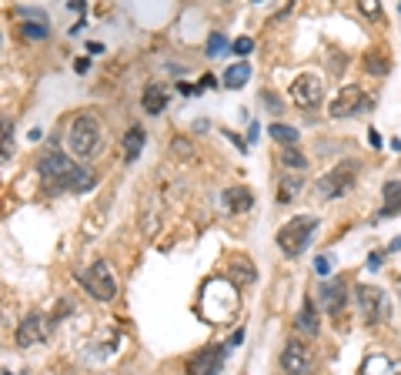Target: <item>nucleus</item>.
<instances>
[{
	"label": "nucleus",
	"mask_w": 401,
	"mask_h": 375,
	"mask_svg": "<svg viewBox=\"0 0 401 375\" xmlns=\"http://www.w3.org/2000/svg\"><path fill=\"white\" fill-rule=\"evenodd\" d=\"M67 148L71 155L80 157V161H90L104 151V124H100L97 114H77L67 128Z\"/></svg>",
	"instance_id": "f257e3e1"
},
{
	"label": "nucleus",
	"mask_w": 401,
	"mask_h": 375,
	"mask_svg": "<svg viewBox=\"0 0 401 375\" xmlns=\"http://www.w3.org/2000/svg\"><path fill=\"white\" fill-rule=\"evenodd\" d=\"M318 225H321V221L314 218V215H294V218L285 221V225L277 228V234H275L277 248H281V255H285V258H298L301 251L311 245L314 232H318Z\"/></svg>",
	"instance_id": "f03ea898"
},
{
	"label": "nucleus",
	"mask_w": 401,
	"mask_h": 375,
	"mask_svg": "<svg viewBox=\"0 0 401 375\" xmlns=\"http://www.w3.org/2000/svg\"><path fill=\"white\" fill-rule=\"evenodd\" d=\"M74 171H77V165L67 157V151H61V148H47V151H40L37 174H40V181H44V188H47L50 194L67 191V184H71V174H74Z\"/></svg>",
	"instance_id": "7ed1b4c3"
},
{
	"label": "nucleus",
	"mask_w": 401,
	"mask_h": 375,
	"mask_svg": "<svg viewBox=\"0 0 401 375\" xmlns=\"http://www.w3.org/2000/svg\"><path fill=\"white\" fill-rule=\"evenodd\" d=\"M354 184H358V161H341L314 181V191L325 201H338V198H348L354 191Z\"/></svg>",
	"instance_id": "20e7f679"
},
{
	"label": "nucleus",
	"mask_w": 401,
	"mask_h": 375,
	"mask_svg": "<svg viewBox=\"0 0 401 375\" xmlns=\"http://www.w3.org/2000/svg\"><path fill=\"white\" fill-rule=\"evenodd\" d=\"M354 305L361 311V322L371 325V328L385 325V319H388V295L378 285H358L354 288Z\"/></svg>",
	"instance_id": "39448f33"
},
{
	"label": "nucleus",
	"mask_w": 401,
	"mask_h": 375,
	"mask_svg": "<svg viewBox=\"0 0 401 375\" xmlns=\"http://www.w3.org/2000/svg\"><path fill=\"white\" fill-rule=\"evenodd\" d=\"M80 282H84V288H88L97 302H111V298L117 295V275H114V268L104 258L94 261L88 272H80Z\"/></svg>",
	"instance_id": "423d86ee"
},
{
	"label": "nucleus",
	"mask_w": 401,
	"mask_h": 375,
	"mask_svg": "<svg viewBox=\"0 0 401 375\" xmlns=\"http://www.w3.org/2000/svg\"><path fill=\"white\" fill-rule=\"evenodd\" d=\"M371 104H375V101L361 91V84H345V88L331 97V104H328V114H331V117H351V114H361V111H368Z\"/></svg>",
	"instance_id": "0eeeda50"
},
{
	"label": "nucleus",
	"mask_w": 401,
	"mask_h": 375,
	"mask_svg": "<svg viewBox=\"0 0 401 375\" xmlns=\"http://www.w3.org/2000/svg\"><path fill=\"white\" fill-rule=\"evenodd\" d=\"M227 352L231 345H204L184 362V375H217L227 362Z\"/></svg>",
	"instance_id": "6e6552de"
},
{
	"label": "nucleus",
	"mask_w": 401,
	"mask_h": 375,
	"mask_svg": "<svg viewBox=\"0 0 401 375\" xmlns=\"http://www.w3.org/2000/svg\"><path fill=\"white\" fill-rule=\"evenodd\" d=\"M291 101L298 104L304 114L314 111L318 104L325 101V81L318 78V74H301V78L291 84Z\"/></svg>",
	"instance_id": "1a4fd4ad"
},
{
	"label": "nucleus",
	"mask_w": 401,
	"mask_h": 375,
	"mask_svg": "<svg viewBox=\"0 0 401 375\" xmlns=\"http://www.w3.org/2000/svg\"><path fill=\"white\" fill-rule=\"evenodd\" d=\"M281 372L285 375H311V352L301 338H288L281 349Z\"/></svg>",
	"instance_id": "9d476101"
},
{
	"label": "nucleus",
	"mask_w": 401,
	"mask_h": 375,
	"mask_svg": "<svg viewBox=\"0 0 401 375\" xmlns=\"http://www.w3.org/2000/svg\"><path fill=\"white\" fill-rule=\"evenodd\" d=\"M47 332H50V319L44 311H30L24 322L17 325V345L20 349H30V345H40V342H47Z\"/></svg>",
	"instance_id": "9b49d317"
},
{
	"label": "nucleus",
	"mask_w": 401,
	"mask_h": 375,
	"mask_svg": "<svg viewBox=\"0 0 401 375\" xmlns=\"http://www.w3.org/2000/svg\"><path fill=\"white\" fill-rule=\"evenodd\" d=\"M318 302H321V309L331 315V319H338L341 311H345V305H348V285H345V278H325L321 282V288H318Z\"/></svg>",
	"instance_id": "f8f14e48"
},
{
	"label": "nucleus",
	"mask_w": 401,
	"mask_h": 375,
	"mask_svg": "<svg viewBox=\"0 0 401 375\" xmlns=\"http://www.w3.org/2000/svg\"><path fill=\"white\" fill-rule=\"evenodd\" d=\"M144 128L140 124H131V128L124 131V138H121V148H124V165H138L140 151H144Z\"/></svg>",
	"instance_id": "ddd939ff"
},
{
	"label": "nucleus",
	"mask_w": 401,
	"mask_h": 375,
	"mask_svg": "<svg viewBox=\"0 0 401 375\" xmlns=\"http://www.w3.org/2000/svg\"><path fill=\"white\" fill-rule=\"evenodd\" d=\"M294 332H298V335H308V338H314L318 332H321V325H318V309H314L311 298H304L301 311L294 315Z\"/></svg>",
	"instance_id": "4468645a"
},
{
	"label": "nucleus",
	"mask_w": 401,
	"mask_h": 375,
	"mask_svg": "<svg viewBox=\"0 0 401 375\" xmlns=\"http://www.w3.org/2000/svg\"><path fill=\"white\" fill-rule=\"evenodd\" d=\"M140 107H144L150 117L164 114V111H167V88H164V84H148L144 94H140Z\"/></svg>",
	"instance_id": "2eb2a0df"
},
{
	"label": "nucleus",
	"mask_w": 401,
	"mask_h": 375,
	"mask_svg": "<svg viewBox=\"0 0 401 375\" xmlns=\"http://www.w3.org/2000/svg\"><path fill=\"white\" fill-rule=\"evenodd\" d=\"M395 215H401V181H388L381 188V211L375 215V221L395 218Z\"/></svg>",
	"instance_id": "dca6fc26"
},
{
	"label": "nucleus",
	"mask_w": 401,
	"mask_h": 375,
	"mask_svg": "<svg viewBox=\"0 0 401 375\" xmlns=\"http://www.w3.org/2000/svg\"><path fill=\"white\" fill-rule=\"evenodd\" d=\"M225 208H227V211H234V215H244V211L254 208V191L244 188V184L227 188V191H225Z\"/></svg>",
	"instance_id": "f3484780"
},
{
	"label": "nucleus",
	"mask_w": 401,
	"mask_h": 375,
	"mask_svg": "<svg viewBox=\"0 0 401 375\" xmlns=\"http://www.w3.org/2000/svg\"><path fill=\"white\" fill-rule=\"evenodd\" d=\"M248 81H251V64L248 61H238V64H231L225 71V88L227 91H241Z\"/></svg>",
	"instance_id": "a211bd4d"
},
{
	"label": "nucleus",
	"mask_w": 401,
	"mask_h": 375,
	"mask_svg": "<svg viewBox=\"0 0 401 375\" xmlns=\"http://www.w3.org/2000/svg\"><path fill=\"white\" fill-rule=\"evenodd\" d=\"M94 184H97V174H94L88 165H77V171L71 174V184H67V191L84 194V191H94Z\"/></svg>",
	"instance_id": "6ab92c4d"
},
{
	"label": "nucleus",
	"mask_w": 401,
	"mask_h": 375,
	"mask_svg": "<svg viewBox=\"0 0 401 375\" xmlns=\"http://www.w3.org/2000/svg\"><path fill=\"white\" fill-rule=\"evenodd\" d=\"M301 188H304V178H301V174H285L281 184H277V194H275L277 205H288V201H294Z\"/></svg>",
	"instance_id": "aec40b11"
},
{
	"label": "nucleus",
	"mask_w": 401,
	"mask_h": 375,
	"mask_svg": "<svg viewBox=\"0 0 401 375\" xmlns=\"http://www.w3.org/2000/svg\"><path fill=\"white\" fill-rule=\"evenodd\" d=\"M361 64H364V71H368V74H375V78H385V74L391 71V57H388V54H381V51H368V54L361 57Z\"/></svg>",
	"instance_id": "412c9836"
},
{
	"label": "nucleus",
	"mask_w": 401,
	"mask_h": 375,
	"mask_svg": "<svg viewBox=\"0 0 401 375\" xmlns=\"http://www.w3.org/2000/svg\"><path fill=\"white\" fill-rule=\"evenodd\" d=\"M271 138L277 141V148H298V144H301L298 128H291V124H281V121H275V124H271Z\"/></svg>",
	"instance_id": "4be33fe9"
},
{
	"label": "nucleus",
	"mask_w": 401,
	"mask_h": 375,
	"mask_svg": "<svg viewBox=\"0 0 401 375\" xmlns=\"http://www.w3.org/2000/svg\"><path fill=\"white\" fill-rule=\"evenodd\" d=\"M277 161L288 171H294V174H301V171L308 168V157L301 155V148H277Z\"/></svg>",
	"instance_id": "5701e85b"
},
{
	"label": "nucleus",
	"mask_w": 401,
	"mask_h": 375,
	"mask_svg": "<svg viewBox=\"0 0 401 375\" xmlns=\"http://www.w3.org/2000/svg\"><path fill=\"white\" fill-rule=\"evenodd\" d=\"M20 30H24V37H30V40H47V34H50L44 20H30V24H24Z\"/></svg>",
	"instance_id": "b1692460"
},
{
	"label": "nucleus",
	"mask_w": 401,
	"mask_h": 375,
	"mask_svg": "<svg viewBox=\"0 0 401 375\" xmlns=\"http://www.w3.org/2000/svg\"><path fill=\"white\" fill-rule=\"evenodd\" d=\"M221 51H227V37L221 30H214L211 37H208V57H221Z\"/></svg>",
	"instance_id": "393cba45"
},
{
	"label": "nucleus",
	"mask_w": 401,
	"mask_h": 375,
	"mask_svg": "<svg viewBox=\"0 0 401 375\" xmlns=\"http://www.w3.org/2000/svg\"><path fill=\"white\" fill-rule=\"evenodd\" d=\"M13 157V124L4 117V165H11Z\"/></svg>",
	"instance_id": "a878e982"
},
{
	"label": "nucleus",
	"mask_w": 401,
	"mask_h": 375,
	"mask_svg": "<svg viewBox=\"0 0 401 375\" xmlns=\"http://www.w3.org/2000/svg\"><path fill=\"white\" fill-rule=\"evenodd\" d=\"M17 17H20V20H44V24H47V13L44 11H34V7H17Z\"/></svg>",
	"instance_id": "bb28decb"
},
{
	"label": "nucleus",
	"mask_w": 401,
	"mask_h": 375,
	"mask_svg": "<svg viewBox=\"0 0 401 375\" xmlns=\"http://www.w3.org/2000/svg\"><path fill=\"white\" fill-rule=\"evenodd\" d=\"M231 51L238 54V57H248V54L254 51V40H251V37H238L234 44H231Z\"/></svg>",
	"instance_id": "cd10ccee"
},
{
	"label": "nucleus",
	"mask_w": 401,
	"mask_h": 375,
	"mask_svg": "<svg viewBox=\"0 0 401 375\" xmlns=\"http://www.w3.org/2000/svg\"><path fill=\"white\" fill-rule=\"evenodd\" d=\"M314 272L321 275V278H328V275H331V258H328V255H318V258H314Z\"/></svg>",
	"instance_id": "c85d7f7f"
},
{
	"label": "nucleus",
	"mask_w": 401,
	"mask_h": 375,
	"mask_svg": "<svg viewBox=\"0 0 401 375\" xmlns=\"http://www.w3.org/2000/svg\"><path fill=\"white\" fill-rule=\"evenodd\" d=\"M261 101L268 104V111H271V114H281V101H277V97H275L271 91H264V94H261Z\"/></svg>",
	"instance_id": "c756f323"
},
{
	"label": "nucleus",
	"mask_w": 401,
	"mask_h": 375,
	"mask_svg": "<svg viewBox=\"0 0 401 375\" xmlns=\"http://www.w3.org/2000/svg\"><path fill=\"white\" fill-rule=\"evenodd\" d=\"M214 84H217V81H214L211 74H204V78H200V84H198V88H194V91H198V94H200V91H211Z\"/></svg>",
	"instance_id": "7c9ffc66"
},
{
	"label": "nucleus",
	"mask_w": 401,
	"mask_h": 375,
	"mask_svg": "<svg viewBox=\"0 0 401 375\" xmlns=\"http://www.w3.org/2000/svg\"><path fill=\"white\" fill-rule=\"evenodd\" d=\"M227 138H231V144H234V148H238L241 155H244V151H248V144L241 141V134H234V131H227Z\"/></svg>",
	"instance_id": "2f4dec72"
},
{
	"label": "nucleus",
	"mask_w": 401,
	"mask_h": 375,
	"mask_svg": "<svg viewBox=\"0 0 401 375\" xmlns=\"http://www.w3.org/2000/svg\"><path fill=\"white\" fill-rule=\"evenodd\" d=\"M258 134H261V128H258V121H251V124H248V141L254 144V141H258Z\"/></svg>",
	"instance_id": "473e14b6"
},
{
	"label": "nucleus",
	"mask_w": 401,
	"mask_h": 375,
	"mask_svg": "<svg viewBox=\"0 0 401 375\" xmlns=\"http://www.w3.org/2000/svg\"><path fill=\"white\" fill-rule=\"evenodd\" d=\"M74 71H77V74H88V71H90V57H80V61L74 64Z\"/></svg>",
	"instance_id": "72a5a7b5"
},
{
	"label": "nucleus",
	"mask_w": 401,
	"mask_h": 375,
	"mask_svg": "<svg viewBox=\"0 0 401 375\" xmlns=\"http://www.w3.org/2000/svg\"><path fill=\"white\" fill-rule=\"evenodd\" d=\"M381 258H385V251H375V255H371V258H368V268H371V272H375L378 265H381Z\"/></svg>",
	"instance_id": "f704fd0d"
},
{
	"label": "nucleus",
	"mask_w": 401,
	"mask_h": 375,
	"mask_svg": "<svg viewBox=\"0 0 401 375\" xmlns=\"http://www.w3.org/2000/svg\"><path fill=\"white\" fill-rule=\"evenodd\" d=\"M368 144H371V148H381V134H378L375 128L368 131Z\"/></svg>",
	"instance_id": "c9c22d12"
},
{
	"label": "nucleus",
	"mask_w": 401,
	"mask_h": 375,
	"mask_svg": "<svg viewBox=\"0 0 401 375\" xmlns=\"http://www.w3.org/2000/svg\"><path fill=\"white\" fill-rule=\"evenodd\" d=\"M391 251H401V234H398V238H395V242H391L388 248H385V255H391Z\"/></svg>",
	"instance_id": "e433bc0d"
},
{
	"label": "nucleus",
	"mask_w": 401,
	"mask_h": 375,
	"mask_svg": "<svg viewBox=\"0 0 401 375\" xmlns=\"http://www.w3.org/2000/svg\"><path fill=\"white\" fill-rule=\"evenodd\" d=\"M67 7H71V11H77V13H84V0H71Z\"/></svg>",
	"instance_id": "4c0bfd02"
},
{
	"label": "nucleus",
	"mask_w": 401,
	"mask_h": 375,
	"mask_svg": "<svg viewBox=\"0 0 401 375\" xmlns=\"http://www.w3.org/2000/svg\"><path fill=\"white\" fill-rule=\"evenodd\" d=\"M88 51H90V54H104V44H94V40H90Z\"/></svg>",
	"instance_id": "58836bf2"
},
{
	"label": "nucleus",
	"mask_w": 401,
	"mask_h": 375,
	"mask_svg": "<svg viewBox=\"0 0 401 375\" xmlns=\"http://www.w3.org/2000/svg\"><path fill=\"white\" fill-rule=\"evenodd\" d=\"M395 288H398V298H401V275H398V278H395Z\"/></svg>",
	"instance_id": "ea45409f"
},
{
	"label": "nucleus",
	"mask_w": 401,
	"mask_h": 375,
	"mask_svg": "<svg viewBox=\"0 0 401 375\" xmlns=\"http://www.w3.org/2000/svg\"><path fill=\"white\" fill-rule=\"evenodd\" d=\"M4 375H13V372H11V369H4Z\"/></svg>",
	"instance_id": "a19ab883"
}]
</instances>
